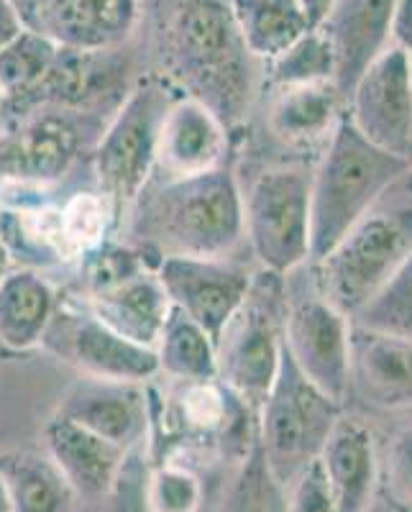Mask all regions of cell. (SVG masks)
<instances>
[{"label":"cell","mask_w":412,"mask_h":512,"mask_svg":"<svg viewBox=\"0 0 412 512\" xmlns=\"http://www.w3.org/2000/svg\"><path fill=\"white\" fill-rule=\"evenodd\" d=\"M154 34L172 88L203 103L226 126L244 118L254 95V57L226 0H159Z\"/></svg>","instance_id":"6da1fadb"},{"label":"cell","mask_w":412,"mask_h":512,"mask_svg":"<svg viewBox=\"0 0 412 512\" xmlns=\"http://www.w3.org/2000/svg\"><path fill=\"white\" fill-rule=\"evenodd\" d=\"M139 249L154 256H226L244 239V192L228 167L149 182L134 200Z\"/></svg>","instance_id":"7a4b0ae2"},{"label":"cell","mask_w":412,"mask_h":512,"mask_svg":"<svg viewBox=\"0 0 412 512\" xmlns=\"http://www.w3.org/2000/svg\"><path fill=\"white\" fill-rule=\"evenodd\" d=\"M412 251V177L402 175L331 251L313 264V280L341 313L354 318Z\"/></svg>","instance_id":"3957f363"},{"label":"cell","mask_w":412,"mask_h":512,"mask_svg":"<svg viewBox=\"0 0 412 512\" xmlns=\"http://www.w3.org/2000/svg\"><path fill=\"white\" fill-rule=\"evenodd\" d=\"M410 169L412 159L374 146L343 116L310 175V262L328 254Z\"/></svg>","instance_id":"277c9868"},{"label":"cell","mask_w":412,"mask_h":512,"mask_svg":"<svg viewBox=\"0 0 412 512\" xmlns=\"http://www.w3.org/2000/svg\"><path fill=\"white\" fill-rule=\"evenodd\" d=\"M285 351V277L262 269L215 341L218 382L259 410Z\"/></svg>","instance_id":"5b68a950"},{"label":"cell","mask_w":412,"mask_h":512,"mask_svg":"<svg viewBox=\"0 0 412 512\" xmlns=\"http://www.w3.org/2000/svg\"><path fill=\"white\" fill-rule=\"evenodd\" d=\"M256 415V441L264 461L272 477L287 487L320 456L325 438L341 418V405L320 392L282 351L277 377Z\"/></svg>","instance_id":"8992f818"},{"label":"cell","mask_w":412,"mask_h":512,"mask_svg":"<svg viewBox=\"0 0 412 512\" xmlns=\"http://www.w3.org/2000/svg\"><path fill=\"white\" fill-rule=\"evenodd\" d=\"M177 98L167 80H141L118 105L95 149L100 192L113 205H134L154 177L162 121Z\"/></svg>","instance_id":"52a82bcc"},{"label":"cell","mask_w":412,"mask_h":512,"mask_svg":"<svg viewBox=\"0 0 412 512\" xmlns=\"http://www.w3.org/2000/svg\"><path fill=\"white\" fill-rule=\"evenodd\" d=\"M244 236L262 269L287 277L310 264V172L267 169L244 195Z\"/></svg>","instance_id":"ba28073f"},{"label":"cell","mask_w":412,"mask_h":512,"mask_svg":"<svg viewBox=\"0 0 412 512\" xmlns=\"http://www.w3.org/2000/svg\"><path fill=\"white\" fill-rule=\"evenodd\" d=\"M351 318L318 290L285 285V351L320 392L341 405L349 397Z\"/></svg>","instance_id":"9c48e42d"},{"label":"cell","mask_w":412,"mask_h":512,"mask_svg":"<svg viewBox=\"0 0 412 512\" xmlns=\"http://www.w3.org/2000/svg\"><path fill=\"white\" fill-rule=\"evenodd\" d=\"M41 344L85 377L144 384L159 374L154 349L123 338L105 326L88 305H57Z\"/></svg>","instance_id":"30bf717a"},{"label":"cell","mask_w":412,"mask_h":512,"mask_svg":"<svg viewBox=\"0 0 412 512\" xmlns=\"http://www.w3.org/2000/svg\"><path fill=\"white\" fill-rule=\"evenodd\" d=\"M346 116L364 139L397 157L412 159V62L389 47L356 80Z\"/></svg>","instance_id":"8fae6325"},{"label":"cell","mask_w":412,"mask_h":512,"mask_svg":"<svg viewBox=\"0 0 412 512\" xmlns=\"http://www.w3.org/2000/svg\"><path fill=\"white\" fill-rule=\"evenodd\" d=\"M157 277L172 308L182 310L218 341L244 303L254 274L226 262V256H162Z\"/></svg>","instance_id":"7c38bea8"},{"label":"cell","mask_w":412,"mask_h":512,"mask_svg":"<svg viewBox=\"0 0 412 512\" xmlns=\"http://www.w3.org/2000/svg\"><path fill=\"white\" fill-rule=\"evenodd\" d=\"M136 21V0H34L26 26L72 52H113Z\"/></svg>","instance_id":"4fadbf2b"},{"label":"cell","mask_w":412,"mask_h":512,"mask_svg":"<svg viewBox=\"0 0 412 512\" xmlns=\"http://www.w3.org/2000/svg\"><path fill=\"white\" fill-rule=\"evenodd\" d=\"M77 152L80 134L67 113H36L0 139V175L3 180L49 185L67 175Z\"/></svg>","instance_id":"5bb4252c"},{"label":"cell","mask_w":412,"mask_h":512,"mask_svg":"<svg viewBox=\"0 0 412 512\" xmlns=\"http://www.w3.org/2000/svg\"><path fill=\"white\" fill-rule=\"evenodd\" d=\"M228 126L198 100L177 95L162 121L157 146L159 180L203 175L223 167L228 149Z\"/></svg>","instance_id":"9a60e30c"},{"label":"cell","mask_w":412,"mask_h":512,"mask_svg":"<svg viewBox=\"0 0 412 512\" xmlns=\"http://www.w3.org/2000/svg\"><path fill=\"white\" fill-rule=\"evenodd\" d=\"M57 415L126 448L139 441L149 420V402L141 384L85 377L59 400Z\"/></svg>","instance_id":"2e32d148"},{"label":"cell","mask_w":412,"mask_h":512,"mask_svg":"<svg viewBox=\"0 0 412 512\" xmlns=\"http://www.w3.org/2000/svg\"><path fill=\"white\" fill-rule=\"evenodd\" d=\"M349 390L372 408L400 410L412 405V341L351 326Z\"/></svg>","instance_id":"e0dca14e"},{"label":"cell","mask_w":412,"mask_h":512,"mask_svg":"<svg viewBox=\"0 0 412 512\" xmlns=\"http://www.w3.org/2000/svg\"><path fill=\"white\" fill-rule=\"evenodd\" d=\"M395 0H336L331 16L325 18L320 29L325 31L336 57V82L343 100H349L351 88L356 85L366 67L389 44V21H392Z\"/></svg>","instance_id":"ac0fdd59"},{"label":"cell","mask_w":412,"mask_h":512,"mask_svg":"<svg viewBox=\"0 0 412 512\" xmlns=\"http://www.w3.org/2000/svg\"><path fill=\"white\" fill-rule=\"evenodd\" d=\"M44 443L47 456L70 482L75 495L88 500H98L111 492L126 459V448L95 436L57 413L44 428Z\"/></svg>","instance_id":"d6986e66"},{"label":"cell","mask_w":412,"mask_h":512,"mask_svg":"<svg viewBox=\"0 0 412 512\" xmlns=\"http://www.w3.org/2000/svg\"><path fill=\"white\" fill-rule=\"evenodd\" d=\"M318 461L336 512H364L377 482V454L369 428L341 415L325 438Z\"/></svg>","instance_id":"ffe728a7"},{"label":"cell","mask_w":412,"mask_h":512,"mask_svg":"<svg viewBox=\"0 0 412 512\" xmlns=\"http://www.w3.org/2000/svg\"><path fill=\"white\" fill-rule=\"evenodd\" d=\"M88 308L123 338L154 349L172 303L159 282L157 269H144L128 280L90 292Z\"/></svg>","instance_id":"44dd1931"},{"label":"cell","mask_w":412,"mask_h":512,"mask_svg":"<svg viewBox=\"0 0 412 512\" xmlns=\"http://www.w3.org/2000/svg\"><path fill=\"white\" fill-rule=\"evenodd\" d=\"M59 305L52 282L36 269H11L0 282V344L29 351L41 344Z\"/></svg>","instance_id":"7402d4cb"},{"label":"cell","mask_w":412,"mask_h":512,"mask_svg":"<svg viewBox=\"0 0 412 512\" xmlns=\"http://www.w3.org/2000/svg\"><path fill=\"white\" fill-rule=\"evenodd\" d=\"M343 116L346 100L338 93L336 82H315L277 90L269 123L274 134L287 144L313 146L331 139Z\"/></svg>","instance_id":"603a6c76"},{"label":"cell","mask_w":412,"mask_h":512,"mask_svg":"<svg viewBox=\"0 0 412 512\" xmlns=\"http://www.w3.org/2000/svg\"><path fill=\"white\" fill-rule=\"evenodd\" d=\"M228 8L249 54L262 62L279 57L315 29L300 0H228Z\"/></svg>","instance_id":"cb8c5ba5"},{"label":"cell","mask_w":412,"mask_h":512,"mask_svg":"<svg viewBox=\"0 0 412 512\" xmlns=\"http://www.w3.org/2000/svg\"><path fill=\"white\" fill-rule=\"evenodd\" d=\"M0 477L8 489L11 512H72L75 489L49 456L16 451L0 456Z\"/></svg>","instance_id":"d4e9b609"},{"label":"cell","mask_w":412,"mask_h":512,"mask_svg":"<svg viewBox=\"0 0 412 512\" xmlns=\"http://www.w3.org/2000/svg\"><path fill=\"white\" fill-rule=\"evenodd\" d=\"M159 372L182 384L213 382L218 379L215 341L182 310H169L159 341L154 346Z\"/></svg>","instance_id":"484cf974"},{"label":"cell","mask_w":412,"mask_h":512,"mask_svg":"<svg viewBox=\"0 0 412 512\" xmlns=\"http://www.w3.org/2000/svg\"><path fill=\"white\" fill-rule=\"evenodd\" d=\"M59 47L52 39L26 26L11 44L0 49V90L11 105H29L47 80Z\"/></svg>","instance_id":"4316f807"},{"label":"cell","mask_w":412,"mask_h":512,"mask_svg":"<svg viewBox=\"0 0 412 512\" xmlns=\"http://www.w3.org/2000/svg\"><path fill=\"white\" fill-rule=\"evenodd\" d=\"M269 82L274 88H297V85H315V82H333L336 77V57L325 31L320 26L302 34L279 57L269 59Z\"/></svg>","instance_id":"83f0119b"},{"label":"cell","mask_w":412,"mask_h":512,"mask_svg":"<svg viewBox=\"0 0 412 512\" xmlns=\"http://www.w3.org/2000/svg\"><path fill=\"white\" fill-rule=\"evenodd\" d=\"M351 323L412 341V251Z\"/></svg>","instance_id":"f1b7e54d"},{"label":"cell","mask_w":412,"mask_h":512,"mask_svg":"<svg viewBox=\"0 0 412 512\" xmlns=\"http://www.w3.org/2000/svg\"><path fill=\"white\" fill-rule=\"evenodd\" d=\"M226 512H287L285 487L272 477L259 441L244 459V469L233 484Z\"/></svg>","instance_id":"f546056e"},{"label":"cell","mask_w":412,"mask_h":512,"mask_svg":"<svg viewBox=\"0 0 412 512\" xmlns=\"http://www.w3.org/2000/svg\"><path fill=\"white\" fill-rule=\"evenodd\" d=\"M200 500V479L185 466H159L146 487V505L151 512H198Z\"/></svg>","instance_id":"4dcf8cb0"},{"label":"cell","mask_w":412,"mask_h":512,"mask_svg":"<svg viewBox=\"0 0 412 512\" xmlns=\"http://www.w3.org/2000/svg\"><path fill=\"white\" fill-rule=\"evenodd\" d=\"M287 512H336L331 487L325 482L320 461L315 459L300 472V477L290 484Z\"/></svg>","instance_id":"1f68e13d"},{"label":"cell","mask_w":412,"mask_h":512,"mask_svg":"<svg viewBox=\"0 0 412 512\" xmlns=\"http://www.w3.org/2000/svg\"><path fill=\"white\" fill-rule=\"evenodd\" d=\"M387 489L397 505L412 512V428L402 431L389 448Z\"/></svg>","instance_id":"d6a6232c"},{"label":"cell","mask_w":412,"mask_h":512,"mask_svg":"<svg viewBox=\"0 0 412 512\" xmlns=\"http://www.w3.org/2000/svg\"><path fill=\"white\" fill-rule=\"evenodd\" d=\"M389 44L412 57V0H395L389 21Z\"/></svg>","instance_id":"836d02e7"},{"label":"cell","mask_w":412,"mask_h":512,"mask_svg":"<svg viewBox=\"0 0 412 512\" xmlns=\"http://www.w3.org/2000/svg\"><path fill=\"white\" fill-rule=\"evenodd\" d=\"M24 29V16L18 13V8L13 6L11 0H0V49L11 44Z\"/></svg>","instance_id":"e575fe53"},{"label":"cell","mask_w":412,"mask_h":512,"mask_svg":"<svg viewBox=\"0 0 412 512\" xmlns=\"http://www.w3.org/2000/svg\"><path fill=\"white\" fill-rule=\"evenodd\" d=\"M300 6L305 8V13H308L310 24L320 26L325 18L331 16L333 6H336V0H300Z\"/></svg>","instance_id":"d590c367"},{"label":"cell","mask_w":412,"mask_h":512,"mask_svg":"<svg viewBox=\"0 0 412 512\" xmlns=\"http://www.w3.org/2000/svg\"><path fill=\"white\" fill-rule=\"evenodd\" d=\"M11 264H13V254L11 249H8L6 241H3V236H0V282L6 280L8 274H11Z\"/></svg>","instance_id":"8d00e7d4"},{"label":"cell","mask_w":412,"mask_h":512,"mask_svg":"<svg viewBox=\"0 0 412 512\" xmlns=\"http://www.w3.org/2000/svg\"><path fill=\"white\" fill-rule=\"evenodd\" d=\"M11 3L18 8V13L24 16V24H29V16H31V8H34V0H11Z\"/></svg>","instance_id":"74e56055"},{"label":"cell","mask_w":412,"mask_h":512,"mask_svg":"<svg viewBox=\"0 0 412 512\" xmlns=\"http://www.w3.org/2000/svg\"><path fill=\"white\" fill-rule=\"evenodd\" d=\"M0 512H11V500H8V489L0 477Z\"/></svg>","instance_id":"f35d334b"},{"label":"cell","mask_w":412,"mask_h":512,"mask_svg":"<svg viewBox=\"0 0 412 512\" xmlns=\"http://www.w3.org/2000/svg\"><path fill=\"white\" fill-rule=\"evenodd\" d=\"M0 198H3V175H0Z\"/></svg>","instance_id":"ab89813d"},{"label":"cell","mask_w":412,"mask_h":512,"mask_svg":"<svg viewBox=\"0 0 412 512\" xmlns=\"http://www.w3.org/2000/svg\"><path fill=\"white\" fill-rule=\"evenodd\" d=\"M3 103H6V100H3V90H0V105H3Z\"/></svg>","instance_id":"60d3db41"},{"label":"cell","mask_w":412,"mask_h":512,"mask_svg":"<svg viewBox=\"0 0 412 512\" xmlns=\"http://www.w3.org/2000/svg\"><path fill=\"white\" fill-rule=\"evenodd\" d=\"M410 62H412V57H410Z\"/></svg>","instance_id":"b9f144b4"}]
</instances>
